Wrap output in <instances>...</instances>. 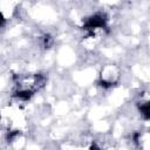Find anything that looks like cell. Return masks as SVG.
Wrapping results in <instances>:
<instances>
[{
    "instance_id": "6da1fadb",
    "label": "cell",
    "mask_w": 150,
    "mask_h": 150,
    "mask_svg": "<svg viewBox=\"0 0 150 150\" xmlns=\"http://www.w3.org/2000/svg\"><path fill=\"white\" fill-rule=\"evenodd\" d=\"M117 76H118L117 71L112 66L104 68L103 71H102V75H101V82L103 83L102 86H107V87L108 86H112L116 82Z\"/></svg>"
},
{
    "instance_id": "7a4b0ae2",
    "label": "cell",
    "mask_w": 150,
    "mask_h": 150,
    "mask_svg": "<svg viewBox=\"0 0 150 150\" xmlns=\"http://www.w3.org/2000/svg\"><path fill=\"white\" fill-rule=\"evenodd\" d=\"M139 111L145 118H150V101L143 102L139 107Z\"/></svg>"
},
{
    "instance_id": "3957f363",
    "label": "cell",
    "mask_w": 150,
    "mask_h": 150,
    "mask_svg": "<svg viewBox=\"0 0 150 150\" xmlns=\"http://www.w3.org/2000/svg\"><path fill=\"white\" fill-rule=\"evenodd\" d=\"M90 150H102V148H100L97 144H93L91 148H90Z\"/></svg>"
}]
</instances>
